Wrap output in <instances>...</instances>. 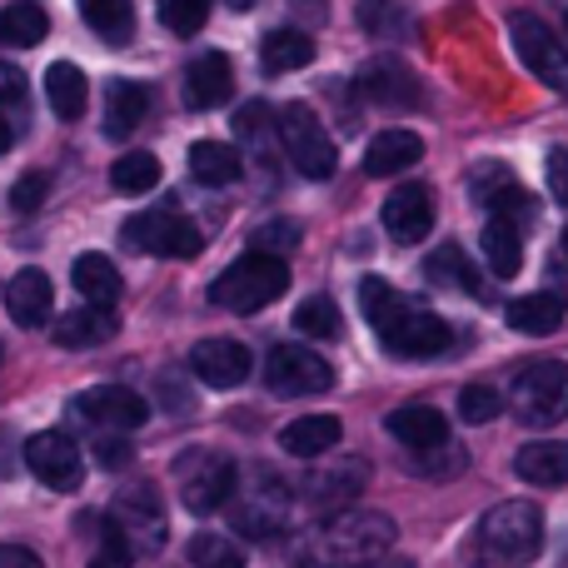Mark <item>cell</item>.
<instances>
[{"label":"cell","mask_w":568,"mask_h":568,"mask_svg":"<svg viewBox=\"0 0 568 568\" xmlns=\"http://www.w3.org/2000/svg\"><path fill=\"white\" fill-rule=\"evenodd\" d=\"M399 529L379 509H339L324 514L320 524L294 534L290 559L294 568H364L394 549Z\"/></svg>","instance_id":"6da1fadb"},{"label":"cell","mask_w":568,"mask_h":568,"mask_svg":"<svg viewBox=\"0 0 568 568\" xmlns=\"http://www.w3.org/2000/svg\"><path fill=\"white\" fill-rule=\"evenodd\" d=\"M359 304L369 329L379 334V344L394 354V359H434L454 344V329L439 320L434 310H424L419 300L399 294L384 280H364L359 284Z\"/></svg>","instance_id":"7a4b0ae2"},{"label":"cell","mask_w":568,"mask_h":568,"mask_svg":"<svg viewBox=\"0 0 568 568\" xmlns=\"http://www.w3.org/2000/svg\"><path fill=\"white\" fill-rule=\"evenodd\" d=\"M544 549V514L529 499H504L474 529V559L489 568H519Z\"/></svg>","instance_id":"3957f363"},{"label":"cell","mask_w":568,"mask_h":568,"mask_svg":"<svg viewBox=\"0 0 568 568\" xmlns=\"http://www.w3.org/2000/svg\"><path fill=\"white\" fill-rule=\"evenodd\" d=\"M230 524H235L240 539H280L294 524V489L280 479L275 469H250L245 479H235V494H230Z\"/></svg>","instance_id":"277c9868"},{"label":"cell","mask_w":568,"mask_h":568,"mask_svg":"<svg viewBox=\"0 0 568 568\" xmlns=\"http://www.w3.org/2000/svg\"><path fill=\"white\" fill-rule=\"evenodd\" d=\"M284 290H290L284 260H270V255L250 250V255H240L230 270H220V280L210 284V304L230 310V314H260L265 304H275Z\"/></svg>","instance_id":"5b68a950"},{"label":"cell","mask_w":568,"mask_h":568,"mask_svg":"<svg viewBox=\"0 0 568 568\" xmlns=\"http://www.w3.org/2000/svg\"><path fill=\"white\" fill-rule=\"evenodd\" d=\"M514 419L524 429H549V424L568 419V364L564 359H539V364H524L509 384V399Z\"/></svg>","instance_id":"8992f818"},{"label":"cell","mask_w":568,"mask_h":568,"mask_svg":"<svg viewBox=\"0 0 568 568\" xmlns=\"http://www.w3.org/2000/svg\"><path fill=\"white\" fill-rule=\"evenodd\" d=\"M105 524L125 539V549L135 554V559H145V554H160L170 539V519H165V504H160V489L155 484H125V489L115 494V504H110Z\"/></svg>","instance_id":"52a82bcc"},{"label":"cell","mask_w":568,"mask_h":568,"mask_svg":"<svg viewBox=\"0 0 568 568\" xmlns=\"http://www.w3.org/2000/svg\"><path fill=\"white\" fill-rule=\"evenodd\" d=\"M235 459L220 449H205V444H195V449H185L175 459V489H180V504H185L190 514H215L230 504V494H235Z\"/></svg>","instance_id":"ba28073f"},{"label":"cell","mask_w":568,"mask_h":568,"mask_svg":"<svg viewBox=\"0 0 568 568\" xmlns=\"http://www.w3.org/2000/svg\"><path fill=\"white\" fill-rule=\"evenodd\" d=\"M275 130H280V145H284V155H290V165L300 170L304 180H329L334 175L339 150H334L329 130L320 125V115H314L310 105H300V100L280 105Z\"/></svg>","instance_id":"9c48e42d"},{"label":"cell","mask_w":568,"mask_h":568,"mask_svg":"<svg viewBox=\"0 0 568 568\" xmlns=\"http://www.w3.org/2000/svg\"><path fill=\"white\" fill-rule=\"evenodd\" d=\"M70 419L85 424V429H95V434H120V439H125L130 429H140V424L150 419V404L140 399L135 389L95 384V389H85V394L70 399Z\"/></svg>","instance_id":"30bf717a"},{"label":"cell","mask_w":568,"mask_h":568,"mask_svg":"<svg viewBox=\"0 0 568 568\" xmlns=\"http://www.w3.org/2000/svg\"><path fill=\"white\" fill-rule=\"evenodd\" d=\"M26 469L36 474L45 489L75 494L85 484V454L65 429H40L26 439Z\"/></svg>","instance_id":"8fae6325"},{"label":"cell","mask_w":568,"mask_h":568,"mask_svg":"<svg viewBox=\"0 0 568 568\" xmlns=\"http://www.w3.org/2000/svg\"><path fill=\"white\" fill-rule=\"evenodd\" d=\"M125 245L140 250V255H160V260H190L200 255V230L190 225L175 210H145V215L125 220Z\"/></svg>","instance_id":"7c38bea8"},{"label":"cell","mask_w":568,"mask_h":568,"mask_svg":"<svg viewBox=\"0 0 568 568\" xmlns=\"http://www.w3.org/2000/svg\"><path fill=\"white\" fill-rule=\"evenodd\" d=\"M364 489H369V459L344 454V459L320 464V469L304 474L300 489H294V499L314 504V509H324V514H339V509H349Z\"/></svg>","instance_id":"4fadbf2b"},{"label":"cell","mask_w":568,"mask_h":568,"mask_svg":"<svg viewBox=\"0 0 568 568\" xmlns=\"http://www.w3.org/2000/svg\"><path fill=\"white\" fill-rule=\"evenodd\" d=\"M265 384H270V394H280V399H304V394H329L334 369L314 349L275 344L270 359H265Z\"/></svg>","instance_id":"5bb4252c"},{"label":"cell","mask_w":568,"mask_h":568,"mask_svg":"<svg viewBox=\"0 0 568 568\" xmlns=\"http://www.w3.org/2000/svg\"><path fill=\"white\" fill-rule=\"evenodd\" d=\"M509 30H514V50H519L524 65H529L544 85L568 95V50L559 45V36H554L539 16H529V10H519V16L509 20Z\"/></svg>","instance_id":"9a60e30c"},{"label":"cell","mask_w":568,"mask_h":568,"mask_svg":"<svg viewBox=\"0 0 568 568\" xmlns=\"http://www.w3.org/2000/svg\"><path fill=\"white\" fill-rule=\"evenodd\" d=\"M359 95L379 110H409L419 105V75L399 55H374L359 65Z\"/></svg>","instance_id":"2e32d148"},{"label":"cell","mask_w":568,"mask_h":568,"mask_svg":"<svg viewBox=\"0 0 568 568\" xmlns=\"http://www.w3.org/2000/svg\"><path fill=\"white\" fill-rule=\"evenodd\" d=\"M434 230V195L429 185H399L384 200V235L394 245H419Z\"/></svg>","instance_id":"e0dca14e"},{"label":"cell","mask_w":568,"mask_h":568,"mask_svg":"<svg viewBox=\"0 0 568 568\" xmlns=\"http://www.w3.org/2000/svg\"><path fill=\"white\" fill-rule=\"evenodd\" d=\"M190 369H195L205 384H215V389H235V384L250 379L255 354H250L240 339H200L195 349H190Z\"/></svg>","instance_id":"ac0fdd59"},{"label":"cell","mask_w":568,"mask_h":568,"mask_svg":"<svg viewBox=\"0 0 568 568\" xmlns=\"http://www.w3.org/2000/svg\"><path fill=\"white\" fill-rule=\"evenodd\" d=\"M235 90V65H230L225 50H205L185 65V105L190 110H215L230 100Z\"/></svg>","instance_id":"d6986e66"},{"label":"cell","mask_w":568,"mask_h":568,"mask_svg":"<svg viewBox=\"0 0 568 568\" xmlns=\"http://www.w3.org/2000/svg\"><path fill=\"white\" fill-rule=\"evenodd\" d=\"M6 310L20 329H40L50 320V310H55V284H50L45 270H20L6 284Z\"/></svg>","instance_id":"ffe728a7"},{"label":"cell","mask_w":568,"mask_h":568,"mask_svg":"<svg viewBox=\"0 0 568 568\" xmlns=\"http://www.w3.org/2000/svg\"><path fill=\"white\" fill-rule=\"evenodd\" d=\"M384 429H389L409 454L434 449V444L449 439V419H444L434 404H399V409L384 419Z\"/></svg>","instance_id":"44dd1931"},{"label":"cell","mask_w":568,"mask_h":568,"mask_svg":"<svg viewBox=\"0 0 568 568\" xmlns=\"http://www.w3.org/2000/svg\"><path fill=\"white\" fill-rule=\"evenodd\" d=\"M424 160V140L414 130H379L364 150V175L384 180V175H399V170L419 165Z\"/></svg>","instance_id":"7402d4cb"},{"label":"cell","mask_w":568,"mask_h":568,"mask_svg":"<svg viewBox=\"0 0 568 568\" xmlns=\"http://www.w3.org/2000/svg\"><path fill=\"white\" fill-rule=\"evenodd\" d=\"M344 424L334 414H304V419H290L280 429V449L294 454V459H320V454L339 449Z\"/></svg>","instance_id":"603a6c76"},{"label":"cell","mask_w":568,"mask_h":568,"mask_svg":"<svg viewBox=\"0 0 568 568\" xmlns=\"http://www.w3.org/2000/svg\"><path fill=\"white\" fill-rule=\"evenodd\" d=\"M514 474L539 489H559L568 484V439H534L514 454Z\"/></svg>","instance_id":"cb8c5ba5"},{"label":"cell","mask_w":568,"mask_h":568,"mask_svg":"<svg viewBox=\"0 0 568 568\" xmlns=\"http://www.w3.org/2000/svg\"><path fill=\"white\" fill-rule=\"evenodd\" d=\"M115 329H120L115 314L85 304V310H65L55 320V344H60V349H95V344L115 339Z\"/></svg>","instance_id":"d4e9b609"},{"label":"cell","mask_w":568,"mask_h":568,"mask_svg":"<svg viewBox=\"0 0 568 568\" xmlns=\"http://www.w3.org/2000/svg\"><path fill=\"white\" fill-rule=\"evenodd\" d=\"M70 284H75L80 300L95 304V310H110V304L120 300V290H125V284H120V270L110 265L105 255H95V250H90V255H80L75 265H70Z\"/></svg>","instance_id":"484cf974"},{"label":"cell","mask_w":568,"mask_h":568,"mask_svg":"<svg viewBox=\"0 0 568 568\" xmlns=\"http://www.w3.org/2000/svg\"><path fill=\"white\" fill-rule=\"evenodd\" d=\"M260 60H265L270 75H290V70H304V65L314 60L310 30H294V26L265 30V40H260Z\"/></svg>","instance_id":"4316f807"},{"label":"cell","mask_w":568,"mask_h":568,"mask_svg":"<svg viewBox=\"0 0 568 568\" xmlns=\"http://www.w3.org/2000/svg\"><path fill=\"white\" fill-rule=\"evenodd\" d=\"M145 110H150V95L135 85V80H110L105 85V135L110 140L135 135Z\"/></svg>","instance_id":"83f0119b"},{"label":"cell","mask_w":568,"mask_h":568,"mask_svg":"<svg viewBox=\"0 0 568 568\" xmlns=\"http://www.w3.org/2000/svg\"><path fill=\"white\" fill-rule=\"evenodd\" d=\"M45 100L50 110H55L60 120H80L90 105V80L80 65H70V60H55V65L45 70Z\"/></svg>","instance_id":"f1b7e54d"},{"label":"cell","mask_w":568,"mask_h":568,"mask_svg":"<svg viewBox=\"0 0 568 568\" xmlns=\"http://www.w3.org/2000/svg\"><path fill=\"white\" fill-rule=\"evenodd\" d=\"M190 175L210 190L235 185L240 180V150L220 145V140H195V145H190Z\"/></svg>","instance_id":"f546056e"},{"label":"cell","mask_w":568,"mask_h":568,"mask_svg":"<svg viewBox=\"0 0 568 568\" xmlns=\"http://www.w3.org/2000/svg\"><path fill=\"white\" fill-rule=\"evenodd\" d=\"M80 20L95 30L105 45H130V30H135V0H75Z\"/></svg>","instance_id":"4dcf8cb0"},{"label":"cell","mask_w":568,"mask_h":568,"mask_svg":"<svg viewBox=\"0 0 568 568\" xmlns=\"http://www.w3.org/2000/svg\"><path fill=\"white\" fill-rule=\"evenodd\" d=\"M479 240H484V260H489V270L499 280H514L524 270V240H519V225H514V220L494 215Z\"/></svg>","instance_id":"1f68e13d"},{"label":"cell","mask_w":568,"mask_h":568,"mask_svg":"<svg viewBox=\"0 0 568 568\" xmlns=\"http://www.w3.org/2000/svg\"><path fill=\"white\" fill-rule=\"evenodd\" d=\"M474 200L489 210H499V220H514V210H529V195H524V185L509 175V170H474Z\"/></svg>","instance_id":"d6a6232c"},{"label":"cell","mask_w":568,"mask_h":568,"mask_svg":"<svg viewBox=\"0 0 568 568\" xmlns=\"http://www.w3.org/2000/svg\"><path fill=\"white\" fill-rule=\"evenodd\" d=\"M45 36H50V20H45V10H40V6L16 0V6L0 10V45L30 50V45H40Z\"/></svg>","instance_id":"836d02e7"},{"label":"cell","mask_w":568,"mask_h":568,"mask_svg":"<svg viewBox=\"0 0 568 568\" xmlns=\"http://www.w3.org/2000/svg\"><path fill=\"white\" fill-rule=\"evenodd\" d=\"M509 324L519 334H554L564 324V304L554 294H519L509 304Z\"/></svg>","instance_id":"e575fe53"},{"label":"cell","mask_w":568,"mask_h":568,"mask_svg":"<svg viewBox=\"0 0 568 568\" xmlns=\"http://www.w3.org/2000/svg\"><path fill=\"white\" fill-rule=\"evenodd\" d=\"M110 185H115V195H145L160 185V160L150 150H125L110 165Z\"/></svg>","instance_id":"d590c367"},{"label":"cell","mask_w":568,"mask_h":568,"mask_svg":"<svg viewBox=\"0 0 568 568\" xmlns=\"http://www.w3.org/2000/svg\"><path fill=\"white\" fill-rule=\"evenodd\" d=\"M409 469L424 474V479H454V474L469 469V449H464V444H454V439H444V444H434V449L414 454Z\"/></svg>","instance_id":"8d00e7d4"},{"label":"cell","mask_w":568,"mask_h":568,"mask_svg":"<svg viewBox=\"0 0 568 568\" xmlns=\"http://www.w3.org/2000/svg\"><path fill=\"white\" fill-rule=\"evenodd\" d=\"M210 6H215V0H160V26L170 30V36H200V30H205V20H210Z\"/></svg>","instance_id":"74e56055"},{"label":"cell","mask_w":568,"mask_h":568,"mask_svg":"<svg viewBox=\"0 0 568 568\" xmlns=\"http://www.w3.org/2000/svg\"><path fill=\"white\" fill-rule=\"evenodd\" d=\"M294 329L310 334V339H334V334H339V304H334L329 294L304 300L300 310H294Z\"/></svg>","instance_id":"f35d334b"},{"label":"cell","mask_w":568,"mask_h":568,"mask_svg":"<svg viewBox=\"0 0 568 568\" xmlns=\"http://www.w3.org/2000/svg\"><path fill=\"white\" fill-rule=\"evenodd\" d=\"M300 240H304V230L294 225V220H265V225L250 235V250H255V255H270V260H284L300 250Z\"/></svg>","instance_id":"ab89813d"},{"label":"cell","mask_w":568,"mask_h":568,"mask_svg":"<svg viewBox=\"0 0 568 568\" xmlns=\"http://www.w3.org/2000/svg\"><path fill=\"white\" fill-rule=\"evenodd\" d=\"M190 568H245V554L225 534H195L190 539Z\"/></svg>","instance_id":"60d3db41"},{"label":"cell","mask_w":568,"mask_h":568,"mask_svg":"<svg viewBox=\"0 0 568 568\" xmlns=\"http://www.w3.org/2000/svg\"><path fill=\"white\" fill-rule=\"evenodd\" d=\"M429 275L439 280V284H449V290H479V275L469 270V260H464V250L459 245H444V250H434L429 255Z\"/></svg>","instance_id":"b9f144b4"},{"label":"cell","mask_w":568,"mask_h":568,"mask_svg":"<svg viewBox=\"0 0 568 568\" xmlns=\"http://www.w3.org/2000/svg\"><path fill=\"white\" fill-rule=\"evenodd\" d=\"M359 26L374 36H409V10L394 0H359Z\"/></svg>","instance_id":"7bdbcfd3"},{"label":"cell","mask_w":568,"mask_h":568,"mask_svg":"<svg viewBox=\"0 0 568 568\" xmlns=\"http://www.w3.org/2000/svg\"><path fill=\"white\" fill-rule=\"evenodd\" d=\"M499 409H504V394L489 389V384L459 389V419L464 424H489V419H499Z\"/></svg>","instance_id":"ee69618b"},{"label":"cell","mask_w":568,"mask_h":568,"mask_svg":"<svg viewBox=\"0 0 568 568\" xmlns=\"http://www.w3.org/2000/svg\"><path fill=\"white\" fill-rule=\"evenodd\" d=\"M50 195V175L45 170H30V175H20L16 185H10V210H20V215H30V210H40Z\"/></svg>","instance_id":"f6af8a7d"},{"label":"cell","mask_w":568,"mask_h":568,"mask_svg":"<svg viewBox=\"0 0 568 568\" xmlns=\"http://www.w3.org/2000/svg\"><path fill=\"white\" fill-rule=\"evenodd\" d=\"M130 564H135V554L125 549V539L110 524H100V549L90 554V568H130Z\"/></svg>","instance_id":"bcb514c9"},{"label":"cell","mask_w":568,"mask_h":568,"mask_svg":"<svg viewBox=\"0 0 568 568\" xmlns=\"http://www.w3.org/2000/svg\"><path fill=\"white\" fill-rule=\"evenodd\" d=\"M95 464L100 469H125L130 464V439H120V434H95Z\"/></svg>","instance_id":"7dc6e473"},{"label":"cell","mask_w":568,"mask_h":568,"mask_svg":"<svg viewBox=\"0 0 568 568\" xmlns=\"http://www.w3.org/2000/svg\"><path fill=\"white\" fill-rule=\"evenodd\" d=\"M544 180H549L554 200H559V205H568V150H554L549 165H544Z\"/></svg>","instance_id":"c3c4849f"},{"label":"cell","mask_w":568,"mask_h":568,"mask_svg":"<svg viewBox=\"0 0 568 568\" xmlns=\"http://www.w3.org/2000/svg\"><path fill=\"white\" fill-rule=\"evenodd\" d=\"M16 100H26V70L0 60V105H16Z\"/></svg>","instance_id":"681fc988"},{"label":"cell","mask_w":568,"mask_h":568,"mask_svg":"<svg viewBox=\"0 0 568 568\" xmlns=\"http://www.w3.org/2000/svg\"><path fill=\"white\" fill-rule=\"evenodd\" d=\"M0 568H45V564H40V554L20 549V544H0Z\"/></svg>","instance_id":"f907efd6"},{"label":"cell","mask_w":568,"mask_h":568,"mask_svg":"<svg viewBox=\"0 0 568 568\" xmlns=\"http://www.w3.org/2000/svg\"><path fill=\"white\" fill-rule=\"evenodd\" d=\"M10 145H16V125H10V120L6 115H0V155H6V150Z\"/></svg>","instance_id":"816d5d0a"},{"label":"cell","mask_w":568,"mask_h":568,"mask_svg":"<svg viewBox=\"0 0 568 568\" xmlns=\"http://www.w3.org/2000/svg\"><path fill=\"white\" fill-rule=\"evenodd\" d=\"M364 568H414L409 559H389V554H384V559H374V564H364Z\"/></svg>","instance_id":"f5cc1de1"},{"label":"cell","mask_w":568,"mask_h":568,"mask_svg":"<svg viewBox=\"0 0 568 568\" xmlns=\"http://www.w3.org/2000/svg\"><path fill=\"white\" fill-rule=\"evenodd\" d=\"M230 6H235V10H250V6H255V0H230Z\"/></svg>","instance_id":"db71d44e"},{"label":"cell","mask_w":568,"mask_h":568,"mask_svg":"<svg viewBox=\"0 0 568 568\" xmlns=\"http://www.w3.org/2000/svg\"><path fill=\"white\" fill-rule=\"evenodd\" d=\"M564 255H568V225H564Z\"/></svg>","instance_id":"11a10c76"}]
</instances>
